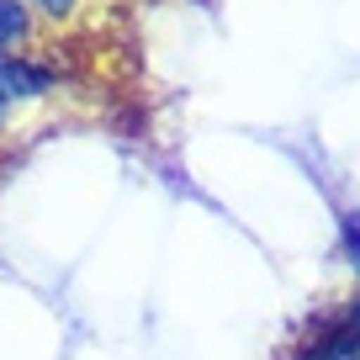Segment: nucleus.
Returning <instances> with one entry per match:
<instances>
[{"label": "nucleus", "instance_id": "nucleus-1", "mask_svg": "<svg viewBox=\"0 0 360 360\" xmlns=\"http://www.w3.org/2000/svg\"><path fill=\"white\" fill-rule=\"evenodd\" d=\"M0 90H6L11 106H32L58 90V69L48 58H32V53H6L0 58Z\"/></svg>", "mask_w": 360, "mask_h": 360}, {"label": "nucleus", "instance_id": "nucleus-2", "mask_svg": "<svg viewBox=\"0 0 360 360\" xmlns=\"http://www.w3.org/2000/svg\"><path fill=\"white\" fill-rule=\"evenodd\" d=\"M292 360H360V328L334 313V318H323V323L297 345Z\"/></svg>", "mask_w": 360, "mask_h": 360}, {"label": "nucleus", "instance_id": "nucleus-3", "mask_svg": "<svg viewBox=\"0 0 360 360\" xmlns=\"http://www.w3.org/2000/svg\"><path fill=\"white\" fill-rule=\"evenodd\" d=\"M37 37V16L22 0H0V58L6 53H27V43Z\"/></svg>", "mask_w": 360, "mask_h": 360}, {"label": "nucleus", "instance_id": "nucleus-4", "mask_svg": "<svg viewBox=\"0 0 360 360\" xmlns=\"http://www.w3.org/2000/svg\"><path fill=\"white\" fill-rule=\"evenodd\" d=\"M339 249H345V265L360 276V212L339 217Z\"/></svg>", "mask_w": 360, "mask_h": 360}, {"label": "nucleus", "instance_id": "nucleus-5", "mask_svg": "<svg viewBox=\"0 0 360 360\" xmlns=\"http://www.w3.org/2000/svg\"><path fill=\"white\" fill-rule=\"evenodd\" d=\"M32 16H43V22H69V16L85 6V0H22Z\"/></svg>", "mask_w": 360, "mask_h": 360}, {"label": "nucleus", "instance_id": "nucleus-6", "mask_svg": "<svg viewBox=\"0 0 360 360\" xmlns=\"http://www.w3.org/2000/svg\"><path fill=\"white\" fill-rule=\"evenodd\" d=\"M11 112H16V106H11V101H6V90H0V138L11 133Z\"/></svg>", "mask_w": 360, "mask_h": 360}, {"label": "nucleus", "instance_id": "nucleus-7", "mask_svg": "<svg viewBox=\"0 0 360 360\" xmlns=\"http://www.w3.org/2000/svg\"><path fill=\"white\" fill-rule=\"evenodd\" d=\"M339 318H345V323H355V328H360V297H349V307H345V313H339Z\"/></svg>", "mask_w": 360, "mask_h": 360}]
</instances>
